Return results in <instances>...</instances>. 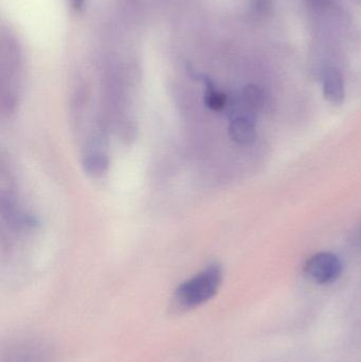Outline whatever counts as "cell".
<instances>
[{"mask_svg": "<svg viewBox=\"0 0 361 362\" xmlns=\"http://www.w3.org/2000/svg\"><path fill=\"white\" fill-rule=\"evenodd\" d=\"M222 281V267L218 264H212L178 287L176 304L180 308L190 310L206 303L216 295Z\"/></svg>", "mask_w": 361, "mask_h": 362, "instance_id": "obj_1", "label": "cell"}, {"mask_svg": "<svg viewBox=\"0 0 361 362\" xmlns=\"http://www.w3.org/2000/svg\"><path fill=\"white\" fill-rule=\"evenodd\" d=\"M343 262L337 255L331 252H319L307 259L304 272L318 284H331L341 278L343 274Z\"/></svg>", "mask_w": 361, "mask_h": 362, "instance_id": "obj_2", "label": "cell"}, {"mask_svg": "<svg viewBox=\"0 0 361 362\" xmlns=\"http://www.w3.org/2000/svg\"><path fill=\"white\" fill-rule=\"evenodd\" d=\"M2 362H54V353L44 341L21 340L8 346Z\"/></svg>", "mask_w": 361, "mask_h": 362, "instance_id": "obj_3", "label": "cell"}, {"mask_svg": "<svg viewBox=\"0 0 361 362\" xmlns=\"http://www.w3.org/2000/svg\"><path fill=\"white\" fill-rule=\"evenodd\" d=\"M324 98L333 105H341L345 101V78L336 67H328L322 76Z\"/></svg>", "mask_w": 361, "mask_h": 362, "instance_id": "obj_4", "label": "cell"}, {"mask_svg": "<svg viewBox=\"0 0 361 362\" xmlns=\"http://www.w3.org/2000/svg\"><path fill=\"white\" fill-rule=\"evenodd\" d=\"M256 121L246 117L230 119L228 133L231 139L241 146L251 144L256 138Z\"/></svg>", "mask_w": 361, "mask_h": 362, "instance_id": "obj_5", "label": "cell"}, {"mask_svg": "<svg viewBox=\"0 0 361 362\" xmlns=\"http://www.w3.org/2000/svg\"><path fill=\"white\" fill-rule=\"evenodd\" d=\"M85 172L93 177H101L107 172L110 161L107 156L102 153H93L87 155L83 161Z\"/></svg>", "mask_w": 361, "mask_h": 362, "instance_id": "obj_6", "label": "cell"}, {"mask_svg": "<svg viewBox=\"0 0 361 362\" xmlns=\"http://www.w3.org/2000/svg\"><path fill=\"white\" fill-rule=\"evenodd\" d=\"M205 104L213 112H220L228 105V98L222 91L214 87L212 83L207 82L205 93Z\"/></svg>", "mask_w": 361, "mask_h": 362, "instance_id": "obj_7", "label": "cell"}, {"mask_svg": "<svg viewBox=\"0 0 361 362\" xmlns=\"http://www.w3.org/2000/svg\"><path fill=\"white\" fill-rule=\"evenodd\" d=\"M72 2H73L74 8H78L83 6V4H84V0H72Z\"/></svg>", "mask_w": 361, "mask_h": 362, "instance_id": "obj_8", "label": "cell"}, {"mask_svg": "<svg viewBox=\"0 0 361 362\" xmlns=\"http://www.w3.org/2000/svg\"><path fill=\"white\" fill-rule=\"evenodd\" d=\"M316 1H321V0H316Z\"/></svg>", "mask_w": 361, "mask_h": 362, "instance_id": "obj_9", "label": "cell"}, {"mask_svg": "<svg viewBox=\"0 0 361 362\" xmlns=\"http://www.w3.org/2000/svg\"><path fill=\"white\" fill-rule=\"evenodd\" d=\"M358 1L361 2V0H358Z\"/></svg>", "mask_w": 361, "mask_h": 362, "instance_id": "obj_10", "label": "cell"}]
</instances>
